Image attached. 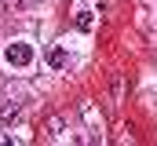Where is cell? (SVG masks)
<instances>
[{
  "mask_svg": "<svg viewBox=\"0 0 157 146\" xmlns=\"http://www.w3.org/2000/svg\"><path fill=\"white\" fill-rule=\"evenodd\" d=\"M48 62H51L55 70H66V66H70V55H66L62 48H51V51H48Z\"/></svg>",
  "mask_w": 157,
  "mask_h": 146,
  "instance_id": "cell-3",
  "label": "cell"
},
{
  "mask_svg": "<svg viewBox=\"0 0 157 146\" xmlns=\"http://www.w3.org/2000/svg\"><path fill=\"white\" fill-rule=\"evenodd\" d=\"M4 59H7V66H29L33 62V48L29 44H7V51H4Z\"/></svg>",
  "mask_w": 157,
  "mask_h": 146,
  "instance_id": "cell-1",
  "label": "cell"
},
{
  "mask_svg": "<svg viewBox=\"0 0 157 146\" xmlns=\"http://www.w3.org/2000/svg\"><path fill=\"white\" fill-rule=\"evenodd\" d=\"M26 4H29V0H0V7H4V11H11V15H15V11H22Z\"/></svg>",
  "mask_w": 157,
  "mask_h": 146,
  "instance_id": "cell-5",
  "label": "cell"
},
{
  "mask_svg": "<svg viewBox=\"0 0 157 146\" xmlns=\"http://www.w3.org/2000/svg\"><path fill=\"white\" fill-rule=\"evenodd\" d=\"M18 113H22V102H4V106H0V121H4V124H15Z\"/></svg>",
  "mask_w": 157,
  "mask_h": 146,
  "instance_id": "cell-2",
  "label": "cell"
},
{
  "mask_svg": "<svg viewBox=\"0 0 157 146\" xmlns=\"http://www.w3.org/2000/svg\"><path fill=\"white\" fill-rule=\"evenodd\" d=\"M91 26H95L91 11H77V29H80V33H91Z\"/></svg>",
  "mask_w": 157,
  "mask_h": 146,
  "instance_id": "cell-4",
  "label": "cell"
}]
</instances>
